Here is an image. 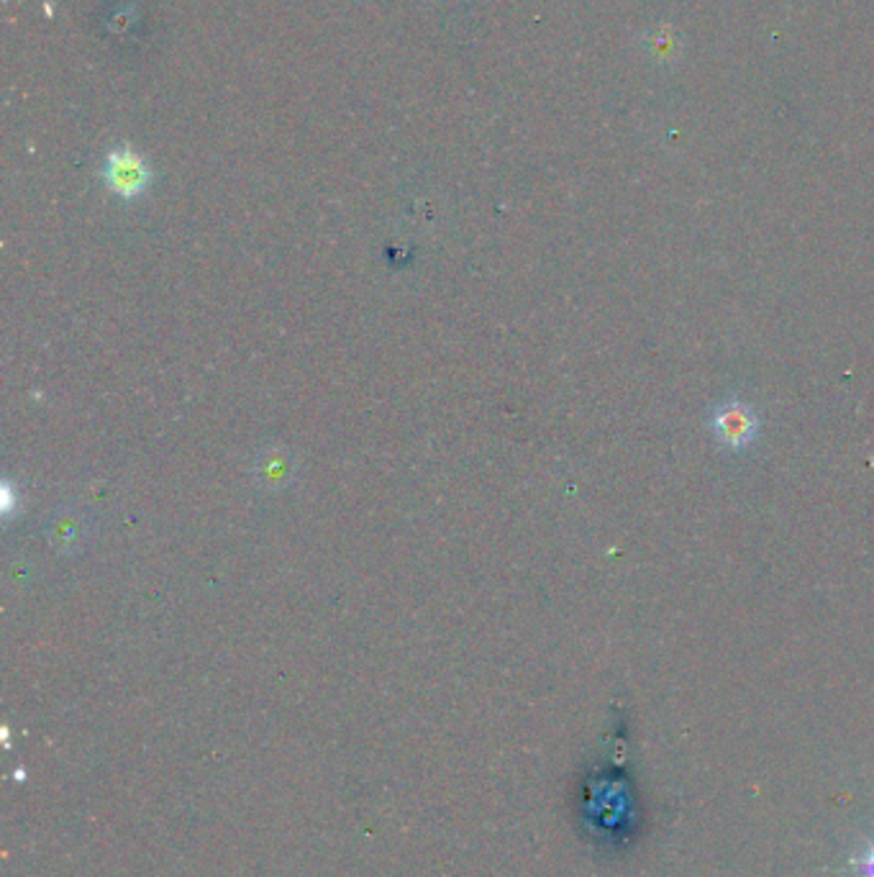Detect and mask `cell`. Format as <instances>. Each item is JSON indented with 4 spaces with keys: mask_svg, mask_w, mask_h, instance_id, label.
I'll list each match as a JSON object with an SVG mask.
<instances>
[{
    "mask_svg": "<svg viewBox=\"0 0 874 877\" xmlns=\"http://www.w3.org/2000/svg\"><path fill=\"white\" fill-rule=\"evenodd\" d=\"M103 180H106L108 190L116 192L118 198L133 200L150 190L152 173L144 157H139L137 152L129 150V147H118V150H114L106 157V165H103Z\"/></svg>",
    "mask_w": 874,
    "mask_h": 877,
    "instance_id": "2",
    "label": "cell"
},
{
    "mask_svg": "<svg viewBox=\"0 0 874 877\" xmlns=\"http://www.w3.org/2000/svg\"><path fill=\"white\" fill-rule=\"evenodd\" d=\"M862 869H864V877H874V850L866 854V860L862 862Z\"/></svg>",
    "mask_w": 874,
    "mask_h": 877,
    "instance_id": "3",
    "label": "cell"
},
{
    "mask_svg": "<svg viewBox=\"0 0 874 877\" xmlns=\"http://www.w3.org/2000/svg\"><path fill=\"white\" fill-rule=\"evenodd\" d=\"M708 426L713 431L716 442L731 452H742L752 447L759 436V416L752 404L742 398H725L713 406Z\"/></svg>",
    "mask_w": 874,
    "mask_h": 877,
    "instance_id": "1",
    "label": "cell"
}]
</instances>
